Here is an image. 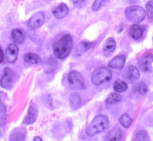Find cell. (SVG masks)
I'll list each match as a JSON object with an SVG mask.
<instances>
[{
    "label": "cell",
    "instance_id": "cell-1",
    "mask_svg": "<svg viewBox=\"0 0 153 141\" xmlns=\"http://www.w3.org/2000/svg\"><path fill=\"white\" fill-rule=\"evenodd\" d=\"M73 46V39L71 35H65L53 45V49L55 56L59 59L67 58Z\"/></svg>",
    "mask_w": 153,
    "mask_h": 141
},
{
    "label": "cell",
    "instance_id": "cell-2",
    "mask_svg": "<svg viewBox=\"0 0 153 141\" xmlns=\"http://www.w3.org/2000/svg\"><path fill=\"white\" fill-rule=\"evenodd\" d=\"M109 126V120L106 116L100 114L96 116L92 121L88 125L86 128V134L89 137L95 136L101 133L107 129Z\"/></svg>",
    "mask_w": 153,
    "mask_h": 141
},
{
    "label": "cell",
    "instance_id": "cell-3",
    "mask_svg": "<svg viewBox=\"0 0 153 141\" xmlns=\"http://www.w3.org/2000/svg\"><path fill=\"white\" fill-rule=\"evenodd\" d=\"M125 14L127 20L134 24L141 23L146 17L145 10L142 7L137 6V5L130 6L126 8Z\"/></svg>",
    "mask_w": 153,
    "mask_h": 141
},
{
    "label": "cell",
    "instance_id": "cell-4",
    "mask_svg": "<svg viewBox=\"0 0 153 141\" xmlns=\"http://www.w3.org/2000/svg\"><path fill=\"white\" fill-rule=\"evenodd\" d=\"M112 79V73L107 67H101L96 69L92 75V82L95 85H100Z\"/></svg>",
    "mask_w": 153,
    "mask_h": 141
},
{
    "label": "cell",
    "instance_id": "cell-5",
    "mask_svg": "<svg viewBox=\"0 0 153 141\" xmlns=\"http://www.w3.org/2000/svg\"><path fill=\"white\" fill-rule=\"evenodd\" d=\"M68 81L72 89L82 90L85 88L84 79L79 72L75 70L71 71L68 75Z\"/></svg>",
    "mask_w": 153,
    "mask_h": 141
},
{
    "label": "cell",
    "instance_id": "cell-6",
    "mask_svg": "<svg viewBox=\"0 0 153 141\" xmlns=\"http://www.w3.org/2000/svg\"><path fill=\"white\" fill-rule=\"evenodd\" d=\"M15 81V74L8 67H5L4 70V75L0 80V85L3 88L10 90L12 88Z\"/></svg>",
    "mask_w": 153,
    "mask_h": 141
},
{
    "label": "cell",
    "instance_id": "cell-7",
    "mask_svg": "<svg viewBox=\"0 0 153 141\" xmlns=\"http://www.w3.org/2000/svg\"><path fill=\"white\" fill-rule=\"evenodd\" d=\"M45 14L42 11H38L31 17L28 22V26L31 29H36L42 26L45 23Z\"/></svg>",
    "mask_w": 153,
    "mask_h": 141
},
{
    "label": "cell",
    "instance_id": "cell-8",
    "mask_svg": "<svg viewBox=\"0 0 153 141\" xmlns=\"http://www.w3.org/2000/svg\"><path fill=\"white\" fill-rule=\"evenodd\" d=\"M123 76L126 81L131 83H134L139 79L140 72L136 67L133 65H129L126 69Z\"/></svg>",
    "mask_w": 153,
    "mask_h": 141
},
{
    "label": "cell",
    "instance_id": "cell-9",
    "mask_svg": "<svg viewBox=\"0 0 153 141\" xmlns=\"http://www.w3.org/2000/svg\"><path fill=\"white\" fill-rule=\"evenodd\" d=\"M19 49L15 43L10 44L8 46L5 52V57L6 60L8 63H14L17 60V56H18Z\"/></svg>",
    "mask_w": 153,
    "mask_h": 141
},
{
    "label": "cell",
    "instance_id": "cell-10",
    "mask_svg": "<svg viewBox=\"0 0 153 141\" xmlns=\"http://www.w3.org/2000/svg\"><path fill=\"white\" fill-rule=\"evenodd\" d=\"M38 106L36 105V104L32 102L29 110H28L27 116L24 120L25 124H32L35 123L38 117Z\"/></svg>",
    "mask_w": 153,
    "mask_h": 141
},
{
    "label": "cell",
    "instance_id": "cell-11",
    "mask_svg": "<svg viewBox=\"0 0 153 141\" xmlns=\"http://www.w3.org/2000/svg\"><path fill=\"white\" fill-rule=\"evenodd\" d=\"M153 63V55L152 54H147L143 56L139 60V65L141 70L145 72H149L152 70V64Z\"/></svg>",
    "mask_w": 153,
    "mask_h": 141
},
{
    "label": "cell",
    "instance_id": "cell-12",
    "mask_svg": "<svg viewBox=\"0 0 153 141\" xmlns=\"http://www.w3.org/2000/svg\"><path fill=\"white\" fill-rule=\"evenodd\" d=\"M11 38L15 44L20 45L26 40V32L22 29H14L11 32Z\"/></svg>",
    "mask_w": 153,
    "mask_h": 141
},
{
    "label": "cell",
    "instance_id": "cell-13",
    "mask_svg": "<svg viewBox=\"0 0 153 141\" xmlns=\"http://www.w3.org/2000/svg\"><path fill=\"white\" fill-rule=\"evenodd\" d=\"M125 64H126V57L124 55H117L108 63V66L110 68L115 70H122L124 68Z\"/></svg>",
    "mask_w": 153,
    "mask_h": 141
},
{
    "label": "cell",
    "instance_id": "cell-14",
    "mask_svg": "<svg viewBox=\"0 0 153 141\" xmlns=\"http://www.w3.org/2000/svg\"><path fill=\"white\" fill-rule=\"evenodd\" d=\"M69 9L65 3H61L53 9V14L56 19H62L68 14Z\"/></svg>",
    "mask_w": 153,
    "mask_h": 141
},
{
    "label": "cell",
    "instance_id": "cell-15",
    "mask_svg": "<svg viewBox=\"0 0 153 141\" xmlns=\"http://www.w3.org/2000/svg\"><path fill=\"white\" fill-rule=\"evenodd\" d=\"M92 46V43L88 41H80L76 46L75 49V55L76 57H80L86 52H87Z\"/></svg>",
    "mask_w": 153,
    "mask_h": 141
},
{
    "label": "cell",
    "instance_id": "cell-16",
    "mask_svg": "<svg viewBox=\"0 0 153 141\" xmlns=\"http://www.w3.org/2000/svg\"><path fill=\"white\" fill-rule=\"evenodd\" d=\"M23 61L32 65H38L42 62V59L40 56L33 52H27L23 55Z\"/></svg>",
    "mask_w": 153,
    "mask_h": 141
},
{
    "label": "cell",
    "instance_id": "cell-17",
    "mask_svg": "<svg viewBox=\"0 0 153 141\" xmlns=\"http://www.w3.org/2000/svg\"><path fill=\"white\" fill-rule=\"evenodd\" d=\"M122 131L118 128H115L107 133L104 137V141H120L122 139Z\"/></svg>",
    "mask_w": 153,
    "mask_h": 141
},
{
    "label": "cell",
    "instance_id": "cell-18",
    "mask_svg": "<svg viewBox=\"0 0 153 141\" xmlns=\"http://www.w3.org/2000/svg\"><path fill=\"white\" fill-rule=\"evenodd\" d=\"M144 32V26L139 24H134L131 27L130 35L134 40H139L143 37Z\"/></svg>",
    "mask_w": 153,
    "mask_h": 141
},
{
    "label": "cell",
    "instance_id": "cell-19",
    "mask_svg": "<svg viewBox=\"0 0 153 141\" xmlns=\"http://www.w3.org/2000/svg\"><path fill=\"white\" fill-rule=\"evenodd\" d=\"M116 41L113 37H109L104 42L103 46V51L105 55H110L116 49Z\"/></svg>",
    "mask_w": 153,
    "mask_h": 141
},
{
    "label": "cell",
    "instance_id": "cell-20",
    "mask_svg": "<svg viewBox=\"0 0 153 141\" xmlns=\"http://www.w3.org/2000/svg\"><path fill=\"white\" fill-rule=\"evenodd\" d=\"M26 131L23 129H17L14 131L10 136V141H25Z\"/></svg>",
    "mask_w": 153,
    "mask_h": 141
},
{
    "label": "cell",
    "instance_id": "cell-21",
    "mask_svg": "<svg viewBox=\"0 0 153 141\" xmlns=\"http://www.w3.org/2000/svg\"><path fill=\"white\" fill-rule=\"evenodd\" d=\"M70 105L74 110H77L81 106V98L80 94L73 93L70 96Z\"/></svg>",
    "mask_w": 153,
    "mask_h": 141
},
{
    "label": "cell",
    "instance_id": "cell-22",
    "mask_svg": "<svg viewBox=\"0 0 153 141\" xmlns=\"http://www.w3.org/2000/svg\"><path fill=\"white\" fill-rule=\"evenodd\" d=\"M128 88V84L121 79H117L113 84V90L117 93L125 92L127 90Z\"/></svg>",
    "mask_w": 153,
    "mask_h": 141
},
{
    "label": "cell",
    "instance_id": "cell-23",
    "mask_svg": "<svg viewBox=\"0 0 153 141\" xmlns=\"http://www.w3.org/2000/svg\"><path fill=\"white\" fill-rule=\"evenodd\" d=\"M122 99H123V97H122V96H120V94L117 93H113L107 96V99H106V103L108 104V105L117 103V102H120Z\"/></svg>",
    "mask_w": 153,
    "mask_h": 141
},
{
    "label": "cell",
    "instance_id": "cell-24",
    "mask_svg": "<svg viewBox=\"0 0 153 141\" xmlns=\"http://www.w3.org/2000/svg\"><path fill=\"white\" fill-rule=\"evenodd\" d=\"M6 123V108L0 102V127H4Z\"/></svg>",
    "mask_w": 153,
    "mask_h": 141
},
{
    "label": "cell",
    "instance_id": "cell-25",
    "mask_svg": "<svg viewBox=\"0 0 153 141\" xmlns=\"http://www.w3.org/2000/svg\"><path fill=\"white\" fill-rule=\"evenodd\" d=\"M120 123L123 127L129 128L132 123V119L129 117L128 114H124L120 119Z\"/></svg>",
    "mask_w": 153,
    "mask_h": 141
},
{
    "label": "cell",
    "instance_id": "cell-26",
    "mask_svg": "<svg viewBox=\"0 0 153 141\" xmlns=\"http://www.w3.org/2000/svg\"><path fill=\"white\" fill-rule=\"evenodd\" d=\"M135 89H136V90L137 91L140 95H145L147 93V91H148L147 85L143 82H139V83L135 85Z\"/></svg>",
    "mask_w": 153,
    "mask_h": 141
},
{
    "label": "cell",
    "instance_id": "cell-27",
    "mask_svg": "<svg viewBox=\"0 0 153 141\" xmlns=\"http://www.w3.org/2000/svg\"><path fill=\"white\" fill-rule=\"evenodd\" d=\"M137 141H151L149 139L148 134L145 131H140L137 134Z\"/></svg>",
    "mask_w": 153,
    "mask_h": 141
},
{
    "label": "cell",
    "instance_id": "cell-28",
    "mask_svg": "<svg viewBox=\"0 0 153 141\" xmlns=\"http://www.w3.org/2000/svg\"><path fill=\"white\" fill-rule=\"evenodd\" d=\"M146 13L149 18L153 20V0H150L146 3Z\"/></svg>",
    "mask_w": 153,
    "mask_h": 141
},
{
    "label": "cell",
    "instance_id": "cell-29",
    "mask_svg": "<svg viewBox=\"0 0 153 141\" xmlns=\"http://www.w3.org/2000/svg\"><path fill=\"white\" fill-rule=\"evenodd\" d=\"M109 0H95L94 2L93 5H92V10L94 11H97L100 9L101 6H102L104 4H105L106 2H108Z\"/></svg>",
    "mask_w": 153,
    "mask_h": 141
},
{
    "label": "cell",
    "instance_id": "cell-30",
    "mask_svg": "<svg viewBox=\"0 0 153 141\" xmlns=\"http://www.w3.org/2000/svg\"><path fill=\"white\" fill-rule=\"evenodd\" d=\"M73 3L75 7L80 8L84 6L85 3H86V0H73Z\"/></svg>",
    "mask_w": 153,
    "mask_h": 141
},
{
    "label": "cell",
    "instance_id": "cell-31",
    "mask_svg": "<svg viewBox=\"0 0 153 141\" xmlns=\"http://www.w3.org/2000/svg\"><path fill=\"white\" fill-rule=\"evenodd\" d=\"M4 58H5V56H4V52L2 51V47L0 46V64H2L4 61Z\"/></svg>",
    "mask_w": 153,
    "mask_h": 141
},
{
    "label": "cell",
    "instance_id": "cell-32",
    "mask_svg": "<svg viewBox=\"0 0 153 141\" xmlns=\"http://www.w3.org/2000/svg\"><path fill=\"white\" fill-rule=\"evenodd\" d=\"M33 141H42V138L39 137H35V138H34Z\"/></svg>",
    "mask_w": 153,
    "mask_h": 141
}]
</instances>
